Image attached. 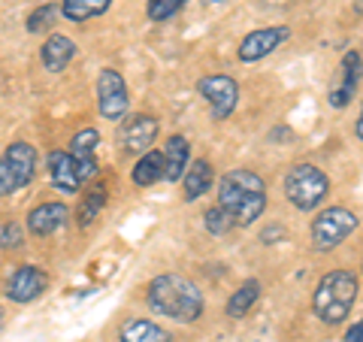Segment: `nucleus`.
<instances>
[{
    "label": "nucleus",
    "instance_id": "obj_7",
    "mask_svg": "<svg viewBox=\"0 0 363 342\" xmlns=\"http://www.w3.org/2000/svg\"><path fill=\"white\" fill-rule=\"evenodd\" d=\"M197 91L203 94V100L212 106V118L224 121L240 104V85L230 76H203L197 82Z\"/></svg>",
    "mask_w": 363,
    "mask_h": 342
},
{
    "label": "nucleus",
    "instance_id": "obj_29",
    "mask_svg": "<svg viewBox=\"0 0 363 342\" xmlns=\"http://www.w3.org/2000/svg\"><path fill=\"white\" fill-rule=\"evenodd\" d=\"M281 239V236H285V231H281V227H269V231H264V236H260V239H264V243H269V239Z\"/></svg>",
    "mask_w": 363,
    "mask_h": 342
},
{
    "label": "nucleus",
    "instance_id": "obj_24",
    "mask_svg": "<svg viewBox=\"0 0 363 342\" xmlns=\"http://www.w3.org/2000/svg\"><path fill=\"white\" fill-rule=\"evenodd\" d=\"M58 18H61V4H43L28 16V31L30 33H43V31L58 25Z\"/></svg>",
    "mask_w": 363,
    "mask_h": 342
},
{
    "label": "nucleus",
    "instance_id": "obj_15",
    "mask_svg": "<svg viewBox=\"0 0 363 342\" xmlns=\"http://www.w3.org/2000/svg\"><path fill=\"white\" fill-rule=\"evenodd\" d=\"M73 55H76V43L70 37H64V33H52V37L43 43V49H40L43 67L49 73H61L64 67L73 61Z\"/></svg>",
    "mask_w": 363,
    "mask_h": 342
},
{
    "label": "nucleus",
    "instance_id": "obj_28",
    "mask_svg": "<svg viewBox=\"0 0 363 342\" xmlns=\"http://www.w3.org/2000/svg\"><path fill=\"white\" fill-rule=\"evenodd\" d=\"M345 342H363V318L360 321H354L348 327V333H345Z\"/></svg>",
    "mask_w": 363,
    "mask_h": 342
},
{
    "label": "nucleus",
    "instance_id": "obj_18",
    "mask_svg": "<svg viewBox=\"0 0 363 342\" xmlns=\"http://www.w3.org/2000/svg\"><path fill=\"white\" fill-rule=\"evenodd\" d=\"M182 188H185V200L188 203L200 200L203 194L212 188V164L209 161H194L185 170V176H182Z\"/></svg>",
    "mask_w": 363,
    "mask_h": 342
},
{
    "label": "nucleus",
    "instance_id": "obj_14",
    "mask_svg": "<svg viewBox=\"0 0 363 342\" xmlns=\"http://www.w3.org/2000/svg\"><path fill=\"white\" fill-rule=\"evenodd\" d=\"M67 215H70V212H67L64 203H43V206L30 209L28 227H30L33 236H52L58 227L67 224Z\"/></svg>",
    "mask_w": 363,
    "mask_h": 342
},
{
    "label": "nucleus",
    "instance_id": "obj_12",
    "mask_svg": "<svg viewBox=\"0 0 363 342\" xmlns=\"http://www.w3.org/2000/svg\"><path fill=\"white\" fill-rule=\"evenodd\" d=\"M357 82H360V55L348 52L342 58V64H339V73L330 85V94H327L330 106H336V109L348 106V100L354 97V91H357Z\"/></svg>",
    "mask_w": 363,
    "mask_h": 342
},
{
    "label": "nucleus",
    "instance_id": "obj_3",
    "mask_svg": "<svg viewBox=\"0 0 363 342\" xmlns=\"http://www.w3.org/2000/svg\"><path fill=\"white\" fill-rule=\"evenodd\" d=\"M357 303V276L348 270H333L318 282L312 309L324 324H339L351 315Z\"/></svg>",
    "mask_w": 363,
    "mask_h": 342
},
{
    "label": "nucleus",
    "instance_id": "obj_26",
    "mask_svg": "<svg viewBox=\"0 0 363 342\" xmlns=\"http://www.w3.org/2000/svg\"><path fill=\"white\" fill-rule=\"evenodd\" d=\"M185 0H149V18L152 21H167L173 18Z\"/></svg>",
    "mask_w": 363,
    "mask_h": 342
},
{
    "label": "nucleus",
    "instance_id": "obj_1",
    "mask_svg": "<svg viewBox=\"0 0 363 342\" xmlns=\"http://www.w3.org/2000/svg\"><path fill=\"white\" fill-rule=\"evenodd\" d=\"M218 206L233 215L236 224H255L267 209V185L255 170H230L218 182Z\"/></svg>",
    "mask_w": 363,
    "mask_h": 342
},
{
    "label": "nucleus",
    "instance_id": "obj_27",
    "mask_svg": "<svg viewBox=\"0 0 363 342\" xmlns=\"http://www.w3.org/2000/svg\"><path fill=\"white\" fill-rule=\"evenodd\" d=\"M21 243H25V231H21V224H16V221H4V224H0V248H4V252H9V248H18Z\"/></svg>",
    "mask_w": 363,
    "mask_h": 342
},
{
    "label": "nucleus",
    "instance_id": "obj_10",
    "mask_svg": "<svg viewBox=\"0 0 363 342\" xmlns=\"http://www.w3.org/2000/svg\"><path fill=\"white\" fill-rule=\"evenodd\" d=\"M288 37H291L288 28H260V31H252V33H248V37L240 43V61H242V64L264 61L267 55L276 52Z\"/></svg>",
    "mask_w": 363,
    "mask_h": 342
},
{
    "label": "nucleus",
    "instance_id": "obj_20",
    "mask_svg": "<svg viewBox=\"0 0 363 342\" xmlns=\"http://www.w3.org/2000/svg\"><path fill=\"white\" fill-rule=\"evenodd\" d=\"M118 339L121 342H169V333H167L164 327L152 324V321L133 318V321H124Z\"/></svg>",
    "mask_w": 363,
    "mask_h": 342
},
{
    "label": "nucleus",
    "instance_id": "obj_32",
    "mask_svg": "<svg viewBox=\"0 0 363 342\" xmlns=\"http://www.w3.org/2000/svg\"><path fill=\"white\" fill-rule=\"evenodd\" d=\"M203 4H227V0H203Z\"/></svg>",
    "mask_w": 363,
    "mask_h": 342
},
{
    "label": "nucleus",
    "instance_id": "obj_25",
    "mask_svg": "<svg viewBox=\"0 0 363 342\" xmlns=\"http://www.w3.org/2000/svg\"><path fill=\"white\" fill-rule=\"evenodd\" d=\"M203 224H206V231L215 233V236H224V233H230V227H236L233 215L227 212L224 206H212V209H206V219H203Z\"/></svg>",
    "mask_w": 363,
    "mask_h": 342
},
{
    "label": "nucleus",
    "instance_id": "obj_9",
    "mask_svg": "<svg viewBox=\"0 0 363 342\" xmlns=\"http://www.w3.org/2000/svg\"><path fill=\"white\" fill-rule=\"evenodd\" d=\"M45 285H49V276H45L40 267L21 264L13 270V276L6 279V297L13 303H30L45 291Z\"/></svg>",
    "mask_w": 363,
    "mask_h": 342
},
{
    "label": "nucleus",
    "instance_id": "obj_22",
    "mask_svg": "<svg viewBox=\"0 0 363 342\" xmlns=\"http://www.w3.org/2000/svg\"><path fill=\"white\" fill-rule=\"evenodd\" d=\"M257 297H260V282L248 279L245 285H240V288L230 294V300H227V315H230V318H242L257 303Z\"/></svg>",
    "mask_w": 363,
    "mask_h": 342
},
{
    "label": "nucleus",
    "instance_id": "obj_4",
    "mask_svg": "<svg viewBox=\"0 0 363 342\" xmlns=\"http://www.w3.org/2000/svg\"><path fill=\"white\" fill-rule=\"evenodd\" d=\"M327 191H330V179L315 164H297L285 179V197L300 212H312L315 206H321Z\"/></svg>",
    "mask_w": 363,
    "mask_h": 342
},
{
    "label": "nucleus",
    "instance_id": "obj_21",
    "mask_svg": "<svg viewBox=\"0 0 363 342\" xmlns=\"http://www.w3.org/2000/svg\"><path fill=\"white\" fill-rule=\"evenodd\" d=\"M112 6V0H61V16L70 21H88L104 16Z\"/></svg>",
    "mask_w": 363,
    "mask_h": 342
},
{
    "label": "nucleus",
    "instance_id": "obj_6",
    "mask_svg": "<svg viewBox=\"0 0 363 342\" xmlns=\"http://www.w3.org/2000/svg\"><path fill=\"white\" fill-rule=\"evenodd\" d=\"M354 231H357V215L345 206H330L312 221V243L318 252H330V248L342 246Z\"/></svg>",
    "mask_w": 363,
    "mask_h": 342
},
{
    "label": "nucleus",
    "instance_id": "obj_2",
    "mask_svg": "<svg viewBox=\"0 0 363 342\" xmlns=\"http://www.w3.org/2000/svg\"><path fill=\"white\" fill-rule=\"evenodd\" d=\"M149 306L157 315H167L173 321H197L203 312V294L191 279L185 276H157L149 285Z\"/></svg>",
    "mask_w": 363,
    "mask_h": 342
},
{
    "label": "nucleus",
    "instance_id": "obj_31",
    "mask_svg": "<svg viewBox=\"0 0 363 342\" xmlns=\"http://www.w3.org/2000/svg\"><path fill=\"white\" fill-rule=\"evenodd\" d=\"M354 13L363 16V0H354Z\"/></svg>",
    "mask_w": 363,
    "mask_h": 342
},
{
    "label": "nucleus",
    "instance_id": "obj_19",
    "mask_svg": "<svg viewBox=\"0 0 363 342\" xmlns=\"http://www.w3.org/2000/svg\"><path fill=\"white\" fill-rule=\"evenodd\" d=\"M130 179H133V185H140V188H149L157 179H164V155L152 152V149L143 152V158L133 164Z\"/></svg>",
    "mask_w": 363,
    "mask_h": 342
},
{
    "label": "nucleus",
    "instance_id": "obj_8",
    "mask_svg": "<svg viewBox=\"0 0 363 342\" xmlns=\"http://www.w3.org/2000/svg\"><path fill=\"white\" fill-rule=\"evenodd\" d=\"M97 106H100V116L109 118V121L124 118L130 100H128V88H124V79H121L118 70H100V79H97Z\"/></svg>",
    "mask_w": 363,
    "mask_h": 342
},
{
    "label": "nucleus",
    "instance_id": "obj_23",
    "mask_svg": "<svg viewBox=\"0 0 363 342\" xmlns=\"http://www.w3.org/2000/svg\"><path fill=\"white\" fill-rule=\"evenodd\" d=\"M104 203H106V188L104 185H94L88 194H85V200L79 203V209H76V219H79V224H91L100 215V209H104Z\"/></svg>",
    "mask_w": 363,
    "mask_h": 342
},
{
    "label": "nucleus",
    "instance_id": "obj_5",
    "mask_svg": "<svg viewBox=\"0 0 363 342\" xmlns=\"http://www.w3.org/2000/svg\"><path fill=\"white\" fill-rule=\"evenodd\" d=\"M33 173H37V149L30 143H13L0 155V197L30 185Z\"/></svg>",
    "mask_w": 363,
    "mask_h": 342
},
{
    "label": "nucleus",
    "instance_id": "obj_30",
    "mask_svg": "<svg viewBox=\"0 0 363 342\" xmlns=\"http://www.w3.org/2000/svg\"><path fill=\"white\" fill-rule=\"evenodd\" d=\"M354 133L363 140V109H360V118H357V124H354Z\"/></svg>",
    "mask_w": 363,
    "mask_h": 342
},
{
    "label": "nucleus",
    "instance_id": "obj_16",
    "mask_svg": "<svg viewBox=\"0 0 363 342\" xmlns=\"http://www.w3.org/2000/svg\"><path fill=\"white\" fill-rule=\"evenodd\" d=\"M49 179L61 194H76L79 188H82L70 152H52L49 155Z\"/></svg>",
    "mask_w": 363,
    "mask_h": 342
},
{
    "label": "nucleus",
    "instance_id": "obj_13",
    "mask_svg": "<svg viewBox=\"0 0 363 342\" xmlns=\"http://www.w3.org/2000/svg\"><path fill=\"white\" fill-rule=\"evenodd\" d=\"M97 143H100V133L94 128L79 131L73 140H70V158H73V164H76L79 182H88V179L97 176V158H94Z\"/></svg>",
    "mask_w": 363,
    "mask_h": 342
},
{
    "label": "nucleus",
    "instance_id": "obj_17",
    "mask_svg": "<svg viewBox=\"0 0 363 342\" xmlns=\"http://www.w3.org/2000/svg\"><path fill=\"white\" fill-rule=\"evenodd\" d=\"M188 155H191V145H188L185 136H169L167 149H164V179L167 182H179L185 176Z\"/></svg>",
    "mask_w": 363,
    "mask_h": 342
},
{
    "label": "nucleus",
    "instance_id": "obj_11",
    "mask_svg": "<svg viewBox=\"0 0 363 342\" xmlns=\"http://www.w3.org/2000/svg\"><path fill=\"white\" fill-rule=\"evenodd\" d=\"M118 140L124 145V152H136V155L149 152L155 145V140H157V118H152V116L128 118L118 131Z\"/></svg>",
    "mask_w": 363,
    "mask_h": 342
}]
</instances>
